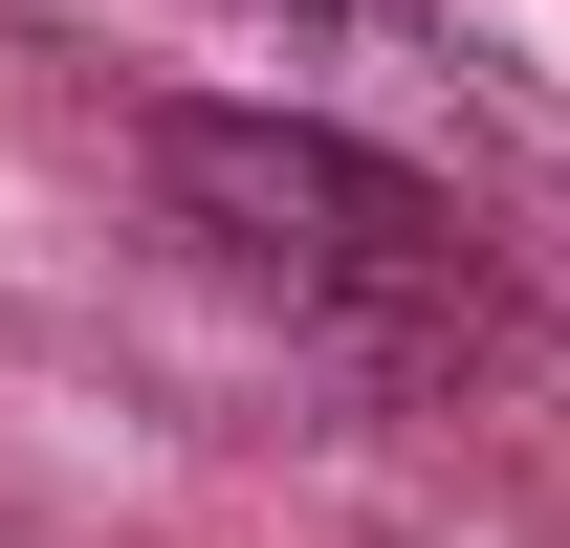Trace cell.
I'll use <instances>...</instances> for the list:
<instances>
[{
  "mask_svg": "<svg viewBox=\"0 0 570 548\" xmlns=\"http://www.w3.org/2000/svg\"><path fill=\"white\" fill-rule=\"evenodd\" d=\"M154 176H176V198H198L264 285H330V307H395V330L483 307V242H461V198H417V176H373V154H330V133L176 110V133H154Z\"/></svg>",
  "mask_w": 570,
  "mask_h": 548,
  "instance_id": "6da1fadb",
  "label": "cell"
}]
</instances>
